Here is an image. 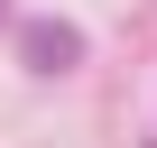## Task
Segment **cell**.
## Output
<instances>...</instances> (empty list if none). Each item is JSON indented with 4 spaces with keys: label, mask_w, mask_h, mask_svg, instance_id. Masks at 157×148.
Returning a JSON list of instances; mask_svg holds the SVG:
<instances>
[{
    "label": "cell",
    "mask_w": 157,
    "mask_h": 148,
    "mask_svg": "<svg viewBox=\"0 0 157 148\" xmlns=\"http://www.w3.org/2000/svg\"><path fill=\"white\" fill-rule=\"evenodd\" d=\"M0 19H10V0H0Z\"/></svg>",
    "instance_id": "cell-2"
},
{
    "label": "cell",
    "mask_w": 157,
    "mask_h": 148,
    "mask_svg": "<svg viewBox=\"0 0 157 148\" xmlns=\"http://www.w3.org/2000/svg\"><path fill=\"white\" fill-rule=\"evenodd\" d=\"M28 65H37V74H65V65H74V28H65V19H37V28H28Z\"/></svg>",
    "instance_id": "cell-1"
}]
</instances>
